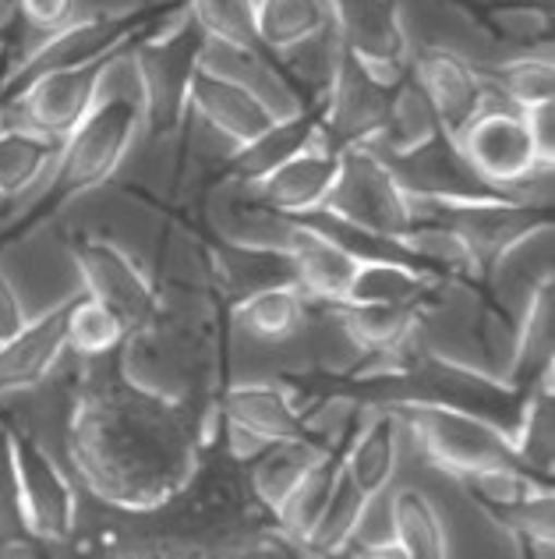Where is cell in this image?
<instances>
[{
	"label": "cell",
	"instance_id": "7dc6e473",
	"mask_svg": "<svg viewBox=\"0 0 555 559\" xmlns=\"http://www.w3.org/2000/svg\"><path fill=\"white\" fill-rule=\"evenodd\" d=\"M364 556H397V559H407L403 556V549L397 546V538H389V542H378V546H372V549H364Z\"/></svg>",
	"mask_w": 555,
	"mask_h": 559
},
{
	"label": "cell",
	"instance_id": "681fc988",
	"mask_svg": "<svg viewBox=\"0 0 555 559\" xmlns=\"http://www.w3.org/2000/svg\"><path fill=\"white\" fill-rule=\"evenodd\" d=\"M0 39H8V36H0Z\"/></svg>",
	"mask_w": 555,
	"mask_h": 559
},
{
	"label": "cell",
	"instance_id": "30bf717a",
	"mask_svg": "<svg viewBox=\"0 0 555 559\" xmlns=\"http://www.w3.org/2000/svg\"><path fill=\"white\" fill-rule=\"evenodd\" d=\"M68 252L75 259V270L82 276V290L117 312L128 330L156 319L159 312V290L138 266V259L124 252L121 245L104 238V234L79 230L68 238Z\"/></svg>",
	"mask_w": 555,
	"mask_h": 559
},
{
	"label": "cell",
	"instance_id": "e575fe53",
	"mask_svg": "<svg viewBox=\"0 0 555 559\" xmlns=\"http://www.w3.org/2000/svg\"><path fill=\"white\" fill-rule=\"evenodd\" d=\"M509 439H514L517 464L538 481L552 485V471H555V396L552 390L528 393V401H523V411L517 418V429Z\"/></svg>",
	"mask_w": 555,
	"mask_h": 559
},
{
	"label": "cell",
	"instance_id": "d590c367",
	"mask_svg": "<svg viewBox=\"0 0 555 559\" xmlns=\"http://www.w3.org/2000/svg\"><path fill=\"white\" fill-rule=\"evenodd\" d=\"M369 507H372V499L347 475H340L323 518L315 521L312 535L304 538V556H343L347 546H354V535Z\"/></svg>",
	"mask_w": 555,
	"mask_h": 559
},
{
	"label": "cell",
	"instance_id": "74e56055",
	"mask_svg": "<svg viewBox=\"0 0 555 559\" xmlns=\"http://www.w3.org/2000/svg\"><path fill=\"white\" fill-rule=\"evenodd\" d=\"M481 75H485V82L492 85V90H499L509 103H514L517 110L555 99L552 53H528V57H517V61L481 68Z\"/></svg>",
	"mask_w": 555,
	"mask_h": 559
},
{
	"label": "cell",
	"instance_id": "ffe728a7",
	"mask_svg": "<svg viewBox=\"0 0 555 559\" xmlns=\"http://www.w3.org/2000/svg\"><path fill=\"white\" fill-rule=\"evenodd\" d=\"M71 301L75 298H64L36 319H25V326L0 344V393L39 386L53 372V365L68 350Z\"/></svg>",
	"mask_w": 555,
	"mask_h": 559
},
{
	"label": "cell",
	"instance_id": "2e32d148",
	"mask_svg": "<svg viewBox=\"0 0 555 559\" xmlns=\"http://www.w3.org/2000/svg\"><path fill=\"white\" fill-rule=\"evenodd\" d=\"M336 43L386 82L407 75V33L397 0H326Z\"/></svg>",
	"mask_w": 555,
	"mask_h": 559
},
{
	"label": "cell",
	"instance_id": "5b68a950",
	"mask_svg": "<svg viewBox=\"0 0 555 559\" xmlns=\"http://www.w3.org/2000/svg\"><path fill=\"white\" fill-rule=\"evenodd\" d=\"M206 28H202L188 8L170 19L167 25L145 33L131 47V64H135V85L142 96V117L156 139H167L181 128L188 114V96H192L195 71L206 61Z\"/></svg>",
	"mask_w": 555,
	"mask_h": 559
},
{
	"label": "cell",
	"instance_id": "8992f818",
	"mask_svg": "<svg viewBox=\"0 0 555 559\" xmlns=\"http://www.w3.org/2000/svg\"><path fill=\"white\" fill-rule=\"evenodd\" d=\"M318 213L386 241L407 234L418 219L414 199L407 195L397 174L389 170V164L372 145L340 150V174H336V185Z\"/></svg>",
	"mask_w": 555,
	"mask_h": 559
},
{
	"label": "cell",
	"instance_id": "cb8c5ba5",
	"mask_svg": "<svg viewBox=\"0 0 555 559\" xmlns=\"http://www.w3.org/2000/svg\"><path fill=\"white\" fill-rule=\"evenodd\" d=\"M315 139H318V110L283 114L266 131H258L252 142L233 145V153L227 159V174L238 178L241 185H252L273 174L280 164H287V159H294L301 150H309Z\"/></svg>",
	"mask_w": 555,
	"mask_h": 559
},
{
	"label": "cell",
	"instance_id": "f6af8a7d",
	"mask_svg": "<svg viewBox=\"0 0 555 559\" xmlns=\"http://www.w3.org/2000/svg\"><path fill=\"white\" fill-rule=\"evenodd\" d=\"M14 4H19L22 19L39 33H53V28L75 19V0H14Z\"/></svg>",
	"mask_w": 555,
	"mask_h": 559
},
{
	"label": "cell",
	"instance_id": "f546056e",
	"mask_svg": "<svg viewBox=\"0 0 555 559\" xmlns=\"http://www.w3.org/2000/svg\"><path fill=\"white\" fill-rule=\"evenodd\" d=\"M343 475V453L340 450H326L309 471L301 475V481L283 496V503L273 510L276 524L287 538H294L301 552H304V538L312 535L315 521L323 518V510L329 503V496L336 489V481Z\"/></svg>",
	"mask_w": 555,
	"mask_h": 559
},
{
	"label": "cell",
	"instance_id": "4dcf8cb0",
	"mask_svg": "<svg viewBox=\"0 0 555 559\" xmlns=\"http://www.w3.org/2000/svg\"><path fill=\"white\" fill-rule=\"evenodd\" d=\"M329 447L318 436H301V439H280L269 443L266 450L252 461V489L258 496V503L269 513L283 503V496L301 481V475L309 471Z\"/></svg>",
	"mask_w": 555,
	"mask_h": 559
},
{
	"label": "cell",
	"instance_id": "1f68e13d",
	"mask_svg": "<svg viewBox=\"0 0 555 559\" xmlns=\"http://www.w3.org/2000/svg\"><path fill=\"white\" fill-rule=\"evenodd\" d=\"M61 139L28 124H0V199H19L53 167Z\"/></svg>",
	"mask_w": 555,
	"mask_h": 559
},
{
	"label": "cell",
	"instance_id": "484cf974",
	"mask_svg": "<svg viewBox=\"0 0 555 559\" xmlns=\"http://www.w3.org/2000/svg\"><path fill=\"white\" fill-rule=\"evenodd\" d=\"M397 461H400V418L389 407H383L361 425V432H354L350 447L343 450V475L369 499H378L389 489L393 475H397Z\"/></svg>",
	"mask_w": 555,
	"mask_h": 559
},
{
	"label": "cell",
	"instance_id": "52a82bcc",
	"mask_svg": "<svg viewBox=\"0 0 555 559\" xmlns=\"http://www.w3.org/2000/svg\"><path fill=\"white\" fill-rule=\"evenodd\" d=\"M393 415L407 421V429L425 450L432 467L446 471L449 478H463L471 471L495 467V464H517L514 439L495 421L471 415L460 407H443V404H393ZM520 467V464H517Z\"/></svg>",
	"mask_w": 555,
	"mask_h": 559
},
{
	"label": "cell",
	"instance_id": "d4e9b609",
	"mask_svg": "<svg viewBox=\"0 0 555 559\" xmlns=\"http://www.w3.org/2000/svg\"><path fill=\"white\" fill-rule=\"evenodd\" d=\"M333 319L340 322L347 341L361 347L364 355L389 358L411 344L421 322V308L411 305H358V301H333L326 305Z\"/></svg>",
	"mask_w": 555,
	"mask_h": 559
},
{
	"label": "cell",
	"instance_id": "d6a6232c",
	"mask_svg": "<svg viewBox=\"0 0 555 559\" xmlns=\"http://www.w3.org/2000/svg\"><path fill=\"white\" fill-rule=\"evenodd\" d=\"M216 266H220L224 287L233 294V301L248 298L262 287L294 284V270L283 248H262L248 241H220L216 245Z\"/></svg>",
	"mask_w": 555,
	"mask_h": 559
},
{
	"label": "cell",
	"instance_id": "7bdbcfd3",
	"mask_svg": "<svg viewBox=\"0 0 555 559\" xmlns=\"http://www.w3.org/2000/svg\"><path fill=\"white\" fill-rule=\"evenodd\" d=\"M33 542L22 513V489L19 471H14L11 450V425H0V546H25Z\"/></svg>",
	"mask_w": 555,
	"mask_h": 559
},
{
	"label": "cell",
	"instance_id": "8d00e7d4",
	"mask_svg": "<svg viewBox=\"0 0 555 559\" xmlns=\"http://www.w3.org/2000/svg\"><path fill=\"white\" fill-rule=\"evenodd\" d=\"M128 322L89 294H75L68 312V347L82 358H110L121 350Z\"/></svg>",
	"mask_w": 555,
	"mask_h": 559
},
{
	"label": "cell",
	"instance_id": "3957f363",
	"mask_svg": "<svg viewBox=\"0 0 555 559\" xmlns=\"http://www.w3.org/2000/svg\"><path fill=\"white\" fill-rule=\"evenodd\" d=\"M358 390L364 401L383 407L421 401V404L471 411V415L495 421L509 436H514L523 401H528V393L514 386L506 376H488L457 358L432 355V350H414L411 358L389 365L383 372L364 376L358 382Z\"/></svg>",
	"mask_w": 555,
	"mask_h": 559
},
{
	"label": "cell",
	"instance_id": "ee69618b",
	"mask_svg": "<svg viewBox=\"0 0 555 559\" xmlns=\"http://www.w3.org/2000/svg\"><path fill=\"white\" fill-rule=\"evenodd\" d=\"M520 117H523V124H528V135H531L538 159H542L545 167H552V159H555V99L523 107Z\"/></svg>",
	"mask_w": 555,
	"mask_h": 559
},
{
	"label": "cell",
	"instance_id": "9c48e42d",
	"mask_svg": "<svg viewBox=\"0 0 555 559\" xmlns=\"http://www.w3.org/2000/svg\"><path fill=\"white\" fill-rule=\"evenodd\" d=\"M393 85L378 71H372L358 53L336 43L329 85L318 110V135L333 150H350V145H372L386 124Z\"/></svg>",
	"mask_w": 555,
	"mask_h": 559
},
{
	"label": "cell",
	"instance_id": "5bb4252c",
	"mask_svg": "<svg viewBox=\"0 0 555 559\" xmlns=\"http://www.w3.org/2000/svg\"><path fill=\"white\" fill-rule=\"evenodd\" d=\"M11 450H14V471H19L22 489V513L33 542H68L75 532V489L57 461L39 447L36 436L11 425Z\"/></svg>",
	"mask_w": 555,
	"mask_h": 559
},
{
	"label": "cell",
	"instance_id": "277c9868",
	"mask_svg": "<svg viewBox=\"0 0 555 559\" xmlns=\"http://www.w3.org/2000/svg\"><path fill=\"white\" fill-rule=\"evenodd\" d=\"M181 11H184V0H167V4H142L128 11H99V14H89V19H71L68 25L47 33V39H43L25 61H19V68L4 71V79H0V110H4V103L11 96H19L33 79L57 68H75V64L128 53L145 33H153V28L178 19Z\"/></svg>",
	"mask_w": 555,
	"mask_h": 559
},
{
	"label": "cell",
	"instance_id": "c3c4849f",
	"mask_svg": "<svg viewBox=\"0 0 555 559\" xmlns=\"http://www.w3.org/2000/svg\"><path fill=\"white\" fill-rule=\"evenodd\" d=\"M4 47H8V39H0V79H4V71H8L4 68Z\"/></svg>",
	"mask_w": 555,
	"mask_h": 559
},
{
	"label": "cell",
	"instance_id": "83f0119b",
	"mask_svg": "<svg viewBox=\"0 0 555 559\" xmlns=\"http://www.w3.org/2000/svg\"><path fill=\"white\" fill-rule=\"evenodd\" d=\"M233 319L238 326L262 344H283L309 326V298L298 284L262 287L248 298L233 301Z\"/></svg>",
	"mask_w": 555,
	"mask_h": 559
},
{
	"label": "cell",
	"instance_id": "8fae6325",
	"mask_svg": "<svg viewBox=\"0 0 555 559\" xmlns=\"http://www.w3.org/2000/svg\"><path fill=\"white\" fill-rule=\"evenodd\" d=\"M389 170L397 174L414 205H463V202H488V199H528L488 185L481 174L467 164V156L457 150L446 131L432 135L425 145L411 153L383 156ZM552 199V195H548Z\"/></svg>",
	"mask_w": 555,
	"mask_h": 559
},
{
	"label": "cell",
	"instance_id": "ac0fdd59",
	"mask_svg": "<svg viewBox=\"0 0 555 559\" xmlns=\"http://www.w3.org/2000/svg\"><path fill=\"white\" fill-rule=\"evenodd\" d=\"M188 110H195L209 128H216L230 145L252 142L258 131H266L276 117H283L255 85L241 82L230 71L202 61L188 96ZM294 114V110H290Z\"/></svg>",
	"mask_w": 555,
	"mask_h": 559
},
{
	"label": "cell",
	"instance_id": "f35d334b",
	"mask_svg": "<svg viewBox=\"0 0 555 559\" xmlns=\"http://www.w3.org/2000/svg\"><path fill=\"white\" fill-rule=\"evenodd\" d=\"M457 481L463 485L467 496H471L492 521H499L506 510H514L531 492L545 489V485H548V481H538L534 475H528V471L517 467V464L481 467V471H471V475H463Z\"/></svg>",
	"mask_w": 555,
	"mask_h": 559
},
{
	"label": "cell",
	"instance_id": "d6986e66",
	"mask_svg": "<svg viewBox=\"0 0 555 559\" xmlns=\"http://www.w3.org/2000/svg\"><path fill=\"white\" fill-rule=\"evenodd\" d=\"M283 252L290 259V270H294L298 290L304 298H315L323 305L343 298V290L361 259L350 252L340 238H333L329 230L309 224V219H287Z\"/></svg>",
	"mask_w": 555,
	"mask_h": 559
},
{
	"label": "cell",
	"instance_id": "7402d4cb",
	"mask_svg": "<svg viewBox=\"0 0 555 559\" xmlns=\"http://www.w3.org/2000/svg\"><path fill=\"white\" fill-rule=\"evenodd\" d=\"M220 407L227 425H238V429L266 439V443L315 436L304 411L294 401V393L283 390L280 382H233L224 393Z\"/></svg>",
	"mask_w": 555,
	"mask_h": 559
},
{
	"label": "cell",
	"instance_id": "bcb514c9",
	"mask_svg": "<svg viewBox=\"0 0 555 559\" xmlns=\"http://www.w3.org/2000/svg\"><path fill=\"white\" fill-rule=\"evenodd\" d=\"M25 319L28 316H25V305L19 298V290H14V284L8 280L4 266H0V344L22 330Z\"/></svg>",
	"mask_w": 555,
	"mask_h": 559
},
{
	"label": "cell",
	"instance_id": "4fadbf2b",
	"mask_svg": "<svg viewBox=\"0 0 555 559\" xmlns=\"http://www.w3.org/2000/svg\"><path fill=\"white\" fill-rule=\"evenodd\" d=\"M121 61H124V53L104 57V61H89V64H75V68L47 71V75L28 82L19 96H11L4 103V110H19L22 124L47 131V135L64 142L71 135V128L96 107L107 75Z\"/></svg>",
	"mask_w": 555,
	"mask_h": 559
},
{
	"label": "cell",
	"instance_id": "7a4b0ae2",
	"mask_svg": "<svg viewBox=\"0 0 555 559\" xmlns=\"http://www.w3.org/2000/svg\"><path fill=\"white\" fill-rule=\"evenodd\" d=\"M142 124L145 117H142L138 85L131 93H107V96L99 93L96 107L61 142L47 191L28 205V213L22 219H14V224L0 230V248L28 238L39 224H47V219L61 213L64 205L104 188L117 174V167L124 164Z\"/></svg>",
	"mask_w": 555,
	"mask_h": 559
},
{
	"label": "cell",
	"instance_id": "836d02e7",
	"mask_svg": "<svg viewBox=\"0 0 555 559\" xmlns=\"http://www.w3.org/2000/svg\"><path fill=\"white\" fill-rule=\"evenodd\" d=\"M393 538H397V546L403 549L407 559L449 556V535L443 513L414 485H403V489L393 492Z\"/></svg>",
	"mask_w": 555,
	"mask_h": 559
},
{
	"label": "cell",
	"instance_id": "ab89813d",
	"mask_svg": "<svg viewBox=\"0 0 555 559\" xmlns=\"http://www.w3.org/2000/svg\"><path fill=\"white\" fill-rule=\"evenodd\" d=\"M184 8L213 43L233 50H262L255 39V0H184Z\"/></svg>",
	"mask_w": 555,
	"mask_h": 559
},
{
	"label": "cell",
	"instance_id": "f1b7e54d",
	"mask_svg": "<svg viewBox=\"0 0 555 559\" xmlns=\"http://www.w3.org/2000/svg\"><path fill=\"white\" fill-rule=\"evenodd\" d=\"M439 131L443 124H439V117H435L429 96L421 93V85L411 79V71H407V75L393 85L386 124L375 135L372 150L378 156H400V153L418 150V145H425L432 135H439Z\"/></svg>",
	"mask_w": 555,
	"mask_h": 559
},
{
	"label": "cell",
	"instance_id": "603a6c76",
	"mask_svg": "<svg viewBox=\"0 0 555 559\" xmlns=\"http://www.w3.org/2000/svg\"><path fill=\"white\" fill-rule=\"evenodd\" d=\"M446 284L414 266H407L400 259H358L354 276L343 290L340 301H358V305H411V308H432L439 301V290Z\"/></svg>",
	"mask_w": 555,
	"mask_h": 559
},
{
	"label": "cell",
	"instance_id": "7c38bea8",
	"mask_svg": "<svg viewBox=\"0 0 555 559\" xmlns=\"http://www.w3.org/2000/svg\"><path fill=\"white\" fill-rule=\"evenodd\" d=\"M453 142L481 178L514 195H520V188L531 185L538 174L552 170L538 159L520 110L485 107Z\"/></svg>",
	"mask_w": 555,
	"mask_h": 559
},
{
	"label": "cell",
	"instance_id": "44dd1931",
	"mask_svg": "<svg viewBox=\"0 0 555 559\" xmlns=\"http://www.w3.org/2000/svg\"><path fill=\"white\" fill-rule=\"evenodd\" d=\"M555 372V280L552 273L531 287V298L523 305L514 330V355H509L506 379L531 390H552Z\"/></svg>",
	"mask_w": 555,
	"mask_h": 559
},
{
	"label": "cell",
	"instance_id": "6da1fadb",
	"mask_svg": "<svg viewBox=\"0 0 555 559\" xmlns=\"http://www.w3.org/2000/svg\"><path fill=\"white\" fill-rule=\"evenodd\" d=\"M64 443L85 489L128 513L167 507L198 467L192 411L124 372V365L85 379Z\"/></svg>",
	"mask_w": 555,
	"mask_h": 559
},
{
	"label": "cell",
	"instance_id": "9a60e30c",
	"mask_svg": "<svg viewBox=\"0 0 555 559\" xmlns=\"http://www.w3.org/2000/svg\"><path fill=\"white\" fill-rule=\"evenodd\" d=\"M407 71L421 85V93L429 96L449 139H457L481 110L492 107V85L481 75V68L449 47L418 50Z\"/></svg>",
	"mask_w": 555,
	"mask_h": 559
},
{
	"label": "cell",
	"instance_id": "ba28073f",
	"mask_svg": "<svg viewBox=\"0 0 555 559\" xmlns=\"http://www.w3.org/2000/svg\"><path fill=\"white\" fill-rule=\"evenodd\" d=\"M421 216H432L453 227L471 248L474 262L492 280L538 234L552 230V199H488L463 205H414Z\"/></svg>",
	"mask_w": 555,
	"mask_h": 559
},
{
	"label": "cell",
	"instance_id": "4316f807",
	"mask_svg": "<svg viewBox=\"0 0 555 559\" xmlns=\"http://www.w3.org/2000/svg\"><path fill=\"white\" fill-rule=\"evenodd\" d=\"M333 33L326 0H255V39L266 53H290Z\"/></svg>",
	"mask_w": 555,
	"mask_h": 559
},
{
	"label": "cell",
	"instance_id": "b9f144b4",
	"mask_svg": "<svg viewBox=\"0 0 555 559\" xmlns=\"http://www.w3.org/2000/svg\"><path fill=\"white\" fill-rule=\"evenodd\" d=\"M488 28L517 47H534V43L542 47L552 36V11L534 0H506V4L488 8Z\"/></svg>",
	"mask_w": 555,
	"mask_h": 559
},
{
	"label": "cell",
	"instance_id": "f907efd6",
	"mask_svg": "<svg viewBox=\"0 0 555 559\" xmlns=\"http://www.w3.org/2000/svg\"><path fill=\"white\" fill-rule=\"evenodd\" d=\"M0 114H4V110H0Z\"/></svg>",
	"mask_w": 555,
	"mask_h": 559
},
{
	"label": "cell",
	"instance_id": "e0dca14e",
	"mask_svg": "<svg viewBox=\"0 0 555 559\" xmlns=\"http://www.w3.org/2000/svg\"><path fill=\"white\" fill-rule=\"evenodd\" d=\"M336 174H340V150H333L318 135L309 150H301L294 159H287L266 178L244 185V191L258 210L283 219H298L323 210L336 185Z\"/></svg>",
	"mask_w": 555,
	"mask_h": 559
},
{
	"label": "cell",
	"instance_id": "60d3db41",
	"mask_svg": "<svg viewBox=\"0 0 555 559\" xmlns=\"http://www.w3.org/2000/svg\"><path fill=\"white\" fill-rule=\"evenodd\" d=\"M495 524H499L503 532L517 542L520 552L552 556V546H555V496H552V485L531 492L523 503H517L514 510H506Z\"/></svg>",
	"mask_w": 555,
	"mask_h": 559
}]
</instances>
